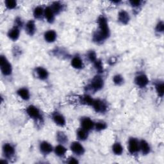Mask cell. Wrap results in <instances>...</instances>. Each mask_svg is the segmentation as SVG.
<instances>
[{
  "instance_id": "cell-1",
  "label": "cell",
  "mask_w": 164,
  "mask_h": 164,
  "mask_svg": "<svg viewBox=\"0 0 164 164\" xmlns=\"http://www.w3.org/2000/svg\"><path fill=\"white\" fill-rule=\"evenodd\" d=\"M99 30L96 32L93 36V40L97 43H101L106 40L110 35V29L108 27L107 19L103 16H100L98 20Z\"/></svg>"
},
{
  "instance_id": "cell-2",
  "label": "cell",
  "mask_w": 164,
  "mask_h": 164,
  "mask_svg": "<svg viewBox=\"0 0 164 164\" xmlns=\"http://www.w3.org/2000/svg\"><path fill=\"white\" fill-rule=\"evenodd\" d=\"M104 81L103 78L99 76H96L92 80L91 84L87 87V91L96 92L98 91L103 87Z\"/></svg>"
},
{
  "instance_id": "cell-3",
  "label": "cell",
  "mask_w": 164,
  "mask_h": 164,
  "mask_svg": "<svg viewBox=\"0 0 164 164\" xmlns=\"http://www.w3.org/2000/svg\"><path fill=\"white\" fill-rule=\"evenodd\" d=\"M0 68L4 76H9L12 74V67L8 60L5 56L2 55L0 57Z\"/></svg>"
},
{
  "instance_id": "cell-4",
  "label": "cell",
  "mask_w": 164,
  "mask_h": 164,
  "mask_svg": "<svg viewBox=\"0 0 164 164\" xmlns=\"http://www.w3.org/2000/svg\"><path fill=\"white\" fill-rule=\"evenodd\" d=\"M92 107L98 113H104L107 110L106 103L101 99H94Z\"/></svg>"
},
{
  "instance_id": "cell-5",
  "label": "cell",
  "mask_w": 164,
  "mask_h": 164,
  "mask_svg": "<svg viewBox=\"0 0 164 164\" xmlns=\"http://www.w3.org/2000/svg\"><path fill=\"white\" fill-rule=\"evenodd\" d=\"M128 150L129 152L133 155L138 153L140 151L139 142L135 138H130L128 142Z\"/></svg>"
},
{
  "instance_id": "cell-6",
  "label": "cell",
  "mask_w": 164,
  "mask_h": 164,
  "mask_svg": "<svg viewBox=\"0 0 164 164\" xmlns=\"http://www.w3.org/2000/svg\"><path fill=\"white\" fill-rule=\"evenodd\" d=\"M26 113L29 117L35 119V120H37V119H39L41 117V115L39 110L36 107L33 105L29 106L27 108Z\"/></svg>"
},
{
  "instance_id": "cell-7",
  "label": "cell",
  "mask_w": 164,
  "mask_h": 164,
  "mask_svg": "<svg viewBox=\"0 0 164 164\" xmlns=\"http://www.w3.org/2000/svg\"><path fill=\"white\" fill-rule=\"evenodd\" d=\"M70 148L71 151L78 156L82 155L85 153V149L83 146L78 142H74L71 144Z\"/></svg>"
},
{
  "instance_id": "cell-8",
  "label": "cell",
  "mask_w": 164,
  "mask_h": 164,
  "mask_svg": "<svg viewBox=\"0 0 164 164\" xmlns=\"http://www.w3.org/2000/svg\"><path fill=\"white\" fill-rule=\"evenodd\" d=\"M94 123L88 117H83L81 120L82 128L87 131H90L94 128Z\"/></svg>"
},
{
  "instance_id": "cell-9",
  "label": "cell",
  "mask_w": 164,
  "mask_h": 164,
  "mask_svg": "<svg viewBox=\"0 0 164 164\" xmlns=\"http://www.w3.org/2000/svg\"><path fill=\"white\" fill-rule=\"evenodd\" d=\"M39 149L40 152L43 155H49L53 151V146L49 142L46 141H43L40 144Z\"/></svg>"
},
{
  "instance_id": "cell-10",
  "label": "cell",
  "mask_w": 164,
  "mask_h": 164,
  "mask_svg": "<svg viewBox=\"0 0 164 164\" xmlns=\"http://www.w3.org/2000/svg\"><path fill=\"white\" fill-rule=\"evenodd\" d=\"M135 83L138 87L142 88L147 86L149 83V80L146 75L144 74H141L136 77L135 79Z\"/></svg>"
},
{
  "instance_id": "cell-11",
  "label": "cell",
  "mask_w": 164,
  "mask_h": 164,
  "mask_svg": "<svg viewBox=\"0 0 164 164\" xmlns=\"http://www.w3.org/2000/svg\"><path fill=\"white\" fill-rule=\"evenodd\" d=\"M3 152L7 158H12L15 154V148L10 144H5L3 146Z\"/></svg>"
},
{
  "instance_id": "cell-12",
  "label": "cell",
  "mask_w": 164,
  "mask_h": 164,
  "mask_svg": "<svg viewBox=\"0 0 164 164\" xmlns=\"http://www.w3.org/2000/svg\"><path fill=\"white\" fill-rule=\"evenodd\" d=\"M25 29L29 35H34L36 32V25L34 21L29 20L25 26Z\"/></svg>"
},
{
  "instance_id": "cell-13",
  "label": "cell",
  "mask_w": 164,
  "mask_h": 164,
  "mask_svg": "<svg viewBox=\"0 0 164 164\" xmlns=\"http://www.w3.org/2000/svg\"><path fill=\"white\" fill-rule=\"evenodd\" d=\"M53 120L56 124L59 126H64L66 125V119L64 117L58 113H55L53 115Z\"/></svg>"
},
{
  "instance_id": "cell-14",
  "label": "cell",
  "mask_w": 164,
  "mask_h": 164,
  "mask_svg": "<svg viewBox=\"0 0 164 164\" xmlns=\"http://www.w3.org/2000/svg\"><path fill=\"white\" fill-rule=\"evenodd\" d=\"M19 35H20L19 28L16 26H14L13 28H12L8 32V37L13 41H16L19 39Z\"/></svg>"
},
{
  "instance_id": "cell-15",
  "label": "cell",
  "mask_w": 164,
  "mask_h": 164,
  "mask_svg": "<svg viewBox=\"0 0 164 164\" xmlns=\"http://www.w3.org/2000/svg\"><path fill=\"white\" fill-rule=\"evenodd\" d=\"M35 72L38 78L42 80H46L48 78L49 73L48 71L42 67H38L35 69Z\"/></svg>"
},
{
  "instance_id": "cell-16",
  "label": "cell",
  "mask_w": 164,
  "mask_h": 164,
  "mask_svg": "<svg viewBox=\"0 0 164 164\" xmlns=\"http://www.w3.org/2000/svg\"><path fill=\"white\" fill-rule=\"evenodd\" d=\"M130 19V17L129 13L125 10H121L119 12L118 14V20L123 24H126L128 23Z\"/></svg>"
},
{
  "instance_id": "cell-17",
  "label": "cell",
  "mask_w": 164,
  "mask_h": 164,
  "mask_svg": "<svg viewBox=\"0 0 164 164\" xmlns=\"http://www.w3.org/2000/svg\"><path fill=\"white\" fill-rule=\"evenodd\" d=\"M44 17L46 19L47 21L50 23H52L54 21L55 19V13L53 12L52 9L50 7H46L45 9H44Z\"/></svg>"
},
{
  "instance_id": "cell-18",
  "label": "cell",
  "mask_w": 164,
  "mask_h": 164,
  "mask_svg": "<svg viewBox=\"0 0 164 164\" xmlns=\"http://www.w3.org/2000/svg\"><path fill=\"white\" fill-rule=\"evenodd\" d=\"M44 37V39H45L46 42L51 43L55 41L57 37V34L55 31L50 29V30H48L46 32H45Z\"/></svg>"
},
{
  "instance_id": "cell-19",
  "label": "cell",
  "mask_w": 164,
  "mask_h": 164,
  "mask_svg": "<svg viewBox=\"0 0 164 164\" xmlns=\"http://www.w3.org/2000/svg\"><path fill=\"white\" fill-rule=\"evenodd\" d=\"M139 146H140V150L142 151V154L145 155L150 153L151 148L149 144L144 140H142L139 142Z\"/></svg>"
},
{
  "instance_id": "cell-20",
  "label": "cell",
  "mask_w": 164,
  "mask_h": 164,
  "mask_svg": "<svg viewBox=\"0 0 164 164\" xmlns=\"http://www.w3.org/2000/svg\"><path fill=\"white\" fill-rule=\"evenodd\" d=\"M71 66L77 69H81L83 67L82 60L79 56H74L71 61Z\"/></svg>"
},
{
  "instance_id": "cell-21",
  "label": "cell",
  "mask_w": 164,
  "mask_h": 164,
  "mask_svg": "<svg viewBox=\"0 0 164 164\" xmlns=\"http://www.w3.org/2000/svg\"><path fill=\"white\" fill-rule=\"evenodd\" d=\"M17 93L19 97H21L23 99L26 101L28 100L29 99V97H30L29 91L26 88H21L19 89Z\"/></svg>"
},
{
  "instance_id": "cell-22",
  "label": "cell",
  "mask_w": 164,
  "mask_h": 164,
  "mask_svg": "<svg viewBox=\"0 0 164 164\" xmlns=\"http://www.w3.org/2000/svg\"><path fill=\"white\" fill-rule=\"evenodd\" d=\"M66 151L67 149L62 144H59L55 148V153L56 155L60 157L64 156Z\"/></svg>"
},
{
  "instance_id": "cell-23",
  "label": "cell",
  "mask_w": 164,
  "mask_h": 164,
  "mask_svg": "<svg viewBox=\"0 0 164 164\" xmlns=\"http://www.w3.org/2000/svg\"><path fill=\"white\" fill-rule=\"evenodd\" d=\"M88 131L83 129L82 128L79 129L77 131V137L80 140H85L87 139L88 137Z\"/></svg>"
},
{
  "instance_id": "cell-24",
  "label": "cell",
  "mask_w": 164,
  "mask_h": 164,
  "mask_svg": "<svg viewBox=\"0 0 164 164\" xmlns=\"http://www.w3.org/2000/svg\"><path fill=\"white\" fill-rule=\"evenodd\" d=\"M112 151L116 155H121L123 152V147L119 142L115 143L112 146Z\"/></svg>"
},
{
  "instance_id": "cell-25",
  "label": "cell",
  "mask_w": 164,
  "mask_h": 164,
  "mask_svg": "<svg viewBox=\"0 0 164 164\" xmlns=\"http://www.w3.org/2000/svg\"><path fill=\"white\" fill-rule=\"evenodd\" d=\"M55 14H58L63 8V5L60 2H54L50 7Z\"/></svg>"
},
{
  "instance_id": "cell-26",
  "label": "cell",
  "mask_w": 164,
  "mask_h": 164,
  "mask_svg": "<svg viewBox=\"0 0 164 164\" xmlns=\"http://www.w3.org/2000/svg\"><path fill=\"white\" fill-rule=\"evenodd\" d=\"M56 139H57V140L58 141V142H60L62 144H65V143L67 142V141H68L67 136L64 132H62V131H60L57 133Z\"/></svg>"
},
{
  "instance_id": "cell-27",
  "label": "cell",
  "mask_w": 164,
  "mask_h": 164,
  "mask_svg": "<svg viewBox=\"0 0 164 164\" xmlns=\"http://www.w3.org/2000/svg\"><path fill=\"white\" fill-rule=\"evenodd\" d=\"M44 13V9L41 6L35 7L34 10V16L36 19L40 18Z\"/></svg>"
},
{
  "instance_id": "cell-28",
  "label": "cell",
  "mask_w": 164,
  "mask_h": 164,
  "mask_svg": "<svg viewBox=\"0 0 164 164\" xmlns=\"http://www.w3.org/2000/svg\"><path fill=\"white\" fill-rule=\"evenodd\" d=\"M81 99H82V103L83 104H85V105H89V106L93 105L94 99H93L90 96L85 95V96H82V98Z\"/></svg>"
},
{
  "instance_id": "cell-29",
  "label": "cell",
  "mask_w": 164,
  "mask_h": 164,
  "mask_svg": "<svg viewBox=\"0 0 164 164\" xmlns=\"http://www.w3.org/2000/svg\"><path fill=\"white\" fill-rule=\"evenodd\" d=\"M163 82H158L155 85V88H156V91L158 94V95L162 98L163 96Z\"/></svg>"
},
{
  "instance_id": "cell-30",
  "label": "cell",
  "mask_w": 164,
  "mask_h": 164,
  "mask_svg": "<svg viewBox=\"0 0 164 164\" xmlns=\"http://www.w3.org/2000/svg\"><path fill=\"white\" fill-rule=\"evenodd\" d=\"M6 7L9 10L14 9L17 7V2L15 0H7L5 2Z\"/></svg>"
},
{
  "instance_id": "cell-31",
  "label": "cell",
  "mask_w": 164,
  "mask_h": 164,
  "mask_svg": "<svg viewBox=\"0 0 164 164\" xmlns=\"http://www.w3.org/2000/svg\"><path fill=\"white\" fill-rule=\"evenodd\" d=\"M107 124H106V123L103 122V121L98 122L94 125V128H95L96 130L98 131H101L102 130H105L107 128Z\"/></svg>"
},
{
  "instance_id": "cell-32",
  "label": "cell",
  "mask_w": 164,
  "mask_h": 164,
  "mask_svg": "<svg viewBox=\"0 0 164 164\" xmlns=\"http://www.w3.org/2000/svg\"><path fill=\"white\" fill-rule=\"evenodd\" d=\"M94 67H95L96 69L97 70V71L99 73L103 72V65L102 64L101 60L97 59L96 61L94 62Z\"/></svg>"
},
{
  "instance_id": "cell-33",
  "label": "cell",
  "mask_w": 164,
  "mask_h": 164,
  "mask_svg": "<svg viewBox=\"0 0 164 164\" xmlns=\"http://www.w3.org/2000/svg\"><path fill=\"white\" fill-rule=\"evenodd\" d=\"M113 81L115 85H120L124 83V78L120 74H117V75L114 77Z\"/></svg>"
},
{
  "instance_id": "cell-34",
  "label": "cell",
  "mask_w": 164,
  "mask_h": 164,
  "mask_svg": "<svg viewBox=\"0 0 164 164\" xmlns=\"http://www.w3.org/2000/svg\"><path fill=\"white\" fill-rule=\"evenodd\" d=\"M87 57L88 59L91 62H94L96 60H97V56L96 53L94 51H88L87 53Z\"/></svg>"
},
{
  "instance_id": "cell-35",
  "label": "cell",
  "mask_w": 164,
  "mask_h": 164,
  "mask_svg": "<svg viewBox=\"0 0 164 164\" xmlns=\"http://www.w3.org/2000/svg\"><path fill=\"white\" fill-rule=\"evenodd\" d=\"M164 30V24L163 21H160L156 26V31L160 33H162Z\"/></svg>"
},
{
  "instance_id": "cell-36",
  "label": "cell",
  "mask_w": 164,
  "mask_h": 164,
  "mask_svg": "<svg viewBox=\"0 0 164 164\" xmlns=\"http://www.w3.org/2000/svg\"><path fill=\"white\" fill-rule=\"evenodd\" d=\"M130 3L132 7H137L140 6L142 2L140 0H131V1H130Z\"/></svg>"
},
{
  "instance_id": "cell-37",
  "label": "cell",
  "mask_w": 164,
  "mask_h": 164,
  "mask_svg": "<svg viewBox=\"0 0 164 164\" xmlns=\"http://www.w3.org/2000/svg\"><path fill=\"white\" fill-rule=\"evenodd\" d=\"M15 23H16V26H15L18 28L21 27L23 26V21L20 18H18L16 20H15Z\"/></svg>"
},
{
  "instance_id": "cell-38",
  "label": "cell",
  "mask_w": 164,
  "mask_h": 164,
  "mask_svg": "<svg viewBox=\"0 0 164 164\" xmlns=\"http://www.w3.org/2000/svg\"><path fill=\"white\" fill-rule=\"evenodd\" d=\"M68 163H78V161L74 157H70L67 161Z\"/></svg>"
},
{
  "instance_id": "cell-39",
  "label": "cell",
  "mask_w": 164,
  "mask_h": 164,
  "mask_svg": "<svg viewBox=\"0 0 164 164\" xmlns=\"http://www.w3.org/2000/svg\"><path fill=\"white\" fill-rule=\"evenodd\" d=\"M115 62H116V59L114 57H112L109 59L108 63L110 64V65H114Z\"/></svg>"
}]
</instances>
